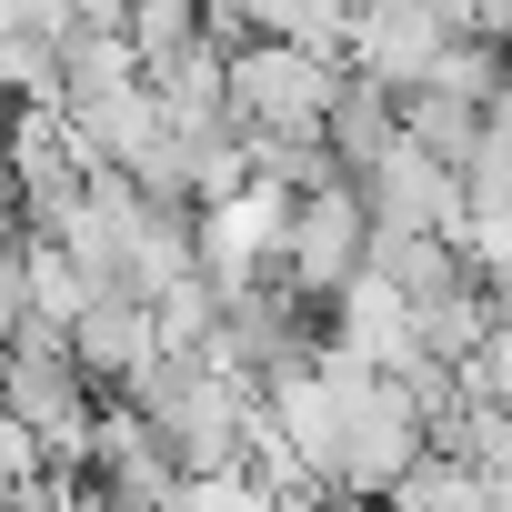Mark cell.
Masks as SVG:
<instances>
[{
    "label": "cell",
    "mask_w": 512,
    "mask_h": 512,
    "mask_svg": "<svg viewBox=\"0 0 512 512\" xmlns=\"http://www.w3.org/2000/svg\"><path fill=\"white\" fill-rule=\"evenodd\" d=\"M71 362L91 372V392L101 402H121L151 362H161V322H151V302H121V292H101L81 322H71Z\"/></svg>",
    "instance_id": "7"
},
{
    "label": "cell",
    "mask_w": 512,
    "mask_h": 512,
    "mask_svg": "<svg viewBox=\"0 0 512 512\" xmlns=\"http://www.w3.org/2000/svg\"><path fill=\"white\" fill-rule=\"evenodd\" d=\"M362 201H372V231H412V241H472V181L462 171H442L432 151H382L362 181H352Z\"/></svg>",
    "instance_id": "6"
},
{
    "label": "cell",
    "mask_w": 512,
    "mask_h": 512,
    "mask_svg": "<svg viewBox=\"0 0 512 512\" xmlns=\"http://www.w3.org/2000/svg\"><path fill=\"white\" fill-rule=\"evenodd\" d=\"M462 382H472V392H482V402H502V412H512V312H502V332H492V342H482V362H472V372H462Z\"/></svg>",
    "instance_id": "13"
},
{
    "label": "cell",
    "mask_w": 512,
    "mask_h": 512,
    "mask_svg": "<svg viewBox=\"0 0 512 512\" xmlns=\"http://www.w3.org/2000/svg\"><path fill=\"white\" fill-rule=\"evenodd\" d=\"M91 302H101V292H91V272L71 262V251H61V241H31V322L71 342V322H81Z\"/></svg>",
    "instance_id": "12"
},
{
    "label": "cell",
    "mask_w": 512,
    "mask_h": 512,
    "mask_svg": "<svg viewBox=\"0 0 512 512\" xmlns=\"http://www.w3.org/2000/svg\"><path fill=\"white\" fill-rule=\"evenodd\" d=\"M81 492H91L101 512H181V502H191V472L171 462V442H161L131 402H111V412H101V432H91Z\"/></svg>",
    "instance_id": "5"
},
{
    "label": "cell",
    "mask_w": 512,
    "mask_h": 512,
    "mask_svg": "<svg viewBox=\"0 0 512 512\" xmlns=\"http://www.w3.org/2000/svg\"><path fill=\"white\" fill-rule=\"evenodd\" d=\"M131 51L141 71H181L191 51H211V0H131Z\"/></svg>",
    "instance_id": "11"
},
{
    "label": "cell",
    "mask_w": 512,
    "mask_h": 512,
    "mask_svg": "<svg viewBox=\"0 0 512 512\" xmlns=\"http://www.w3.org/2000/svg\"><path fill=\"white\" fill-rule=\"evenodd\" d=\"M402 141L472 181L482 151H492V101H462V91H402Z\"/></svg>",
    "instance_id": "8"
},
{
    "label": "cell",
    "mask_w": 512,
    "mask_h": 512,
    "mask_svg": "<svg viewBox=\"0 0 512 512\" xmlns=\"http://www.w3.org/2000/svg\"><path fill=\"white\" fill-rule=\"evenodd\" d=\"M322 392H332V432H322L312 482L342 492V502H392V482L432 452L422 392L392 382V372H362V362H342V352H322Z\"/></svg>",
    "instance_id": "1"
},
{
    "label": "cell",
    "mask_w": 512,
    "mask_h": 512,
    "mask_svg": "<svg viewBox=\"0 0 512 512\" xmlns=\"http://www.w3.org/2000/svg\"><path fill=\"white\" fill-rule=\"evenodd\" d=\"M322 141H332V161L362 181L382 151H402V91H382L372 71H352L342 101H332V121H322Z\"/></svg>",
    "instance_id": "9"
},
{
    "label": "cell",
    "mask_w": 512,
    "mask_h": 512,
    "mask_svg": "<svg viewBox=\"0 0 512 512\" xmlns=\"http://www.w3.org/2000/svg\"><path fill=\"white\" fill-rule=\"evenodd\" d=\"M382 512H502V492H492L462 452H442V442H432V452L392 482V502H382Z\"/></svg>",
    "instance_id": "10"
},
{
    "label": "cell",
    "mask_w": 512,
    "mask_h": 512,
    "mask_svg": "<svg viewBox=\"0 0 512 512\" xmlns=\"http://www.w3.org/2000/svg\"><path fill=\"white\" fill-rule=\"evenodd\" d=\"M362 272H372V201H362L352 181L302 191V201H292V241H282V282L332 312Z\"/></svg>",
    "instance_id": "4"
},
{
    "label": "cell",
    "mask_w": 512,
    "mask_h": 512,
    "mask_svg": "<svg viewBox=\"0 0 512 512\" xmlns=\"http://www.w3.org/2000/svg\"><path fill=\"white\" fill-rule=\"evenodd\" d=\"M0 412H11L21 432H41V452H51L61 472H81V462H91V432H101L111 402L91 392V372L71 362L61 332L21 322L11 342H0Z\"/></svg>",
    "instance_id": "2"
},
{
    "label": "cell",
    "mask_w": 512,
    "mask_h": 512,
    "mask_svg": "<svg viewBox=\"0 0 512 512\" xmlns=\"http://www.w3.org/2000/svg\"><path fill=\"white\" fill-rule=\"evenodd\" d=\"M352 61L342 51H302V41H241L231 51V121L251 131H322L342 101Z\"/></svg>",
    "instance_id": "3"
}]
</instances>
